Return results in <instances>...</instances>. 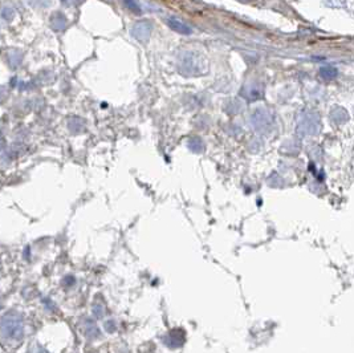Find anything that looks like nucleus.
<instances>
[{"label": "nucleus", "instance_id": "f257e3e1", "mask_svg": "<svg viewBox=\"0 0 354 353\" xmlns=\"http://www.w3.org/2000/svg\"><path fill=\"white\" fill-rule=\"evenodd\" d=\"M0 336L6 343H12L15 347L22 343L24 338V323L20 313L10 311L0 317Z\"/></svg>", "mask_w": 354, "mask_h": 353}, {"label": "nucleus", "instance_id": "f03ea898", "mask_svg": "<svg viewBox=\"0 0 354 353\" xmlns=\"http://www.w3.org/2000/svg\"><path fill=\"white\" fill-rule=\"evenodd\" d=\"M151 29H153V25L148 20H141V22L135 23L132 27V35L135 40L141 41V43H146L150 38Z\"/></svg>", "mask_w": 354, "mask_h": 353}, {"label": "nucleus", "instance_id": "7ed1b4c3", "mask_svg": "<svg viewBox=\"0 0 354 353\" xmlns=\"http://www.w3.org/2000/svg\"><path fill=\"white\" fill-rule=\"evenodd\" d=\"M197 56L194 54H186L182 56V60H181V70L186 75H194L197 73Z\"/></svg>", "mask_w": 354, "mask_h": 353}, {"label": "nucleus", "instance_id": "20e7f679", "mask_svg": "<svg viewBox=\"0 0 354 353\" xmlns=\"http://www.w3.org/2000/svg\"><path fill=\"white\" fill-rule=\"evenodd\" d=\"M167 25H169L172 31L176 32V33H181V35H191L192 33L191 27L186 24L185 22H182V20L176 19V17L167 19Z\"/></svg>", "mask_w": 354, "mask_h": 353}, {"label": "nucleus", "instance_id": "39448f33", "mask_svg": "<svg viewBox=\"0 0 354 353\" xmlns=\"http://www.w3.org/2000/svg\"><path fill=\"white\" fill-rule=\"evenodd\" d=\"M49 20H50V27H52V29L56 32L64 31V29L66 28V25H68V19H66V16L64 15L63 12H60V11H56V12L52 13Z\"/></svg>", "mask_w": 354, "mask_h": 353}, {"label": "nucleus", "instance_id": "423d86ee", "mask_svg": "<svg viewBox=\"0 0 354 353\" xmlns=\"http://www.w3.org/2000/svg\"><path fill=\"white\" fill-rule=\"evenodd\" d=\"M85 336L89 339H96L100 336V331H98L97 325L94 324L92 320H86L85 322Z\"/></svg>", "mask_w": 354, "mask_h": 353}, {"label": "nucleus", "instance_id": "0eeeda50", "mask_svg": "<svg viewBox=\"0 0 354 353\" xmlns=\"http://www.w3.org/2000/svg\"><path fill=\"white\" fill-rule=\"evenodd\" d=\"M68 128L72 133H81L85 128V123L81 118L75 117V118H70V120H69Z\"/></svg>", "mask_w": 354, "mask_h": 353}, {"label": "nucleus", "instance_id": "6e6552de", "mask_svg": "<svg viewBox=\"0 0 354 353\" xmlns=\"http://www.w3.org/2000/svg\"><path fill=\"white\" fill-rule=\"evenodd\" d=\"M123 4H125L126 8H128L129 11H132L135 15H141L142 13V8L141 6L138 4L137 0H123Z\"/></svg>", "mask_w": 354, "mask_h": 353}, {"label": "nucleus", "instance_id": "1a4fd4ad", "mask_svg": "<svg viewBox=\"0 0 354 353\" xmlns=\"http://www.w3.org/2000/svg\"><path fill=\"white\" fill-rule=\"evenodd\" d=\"M321 76L326 80H332L337 76V69L333 66H324V68H321Z\"/></svg>", "mask_w": 354, "mask_h": 353}, {"label": "nucleus", "instance_id": "9d476101", "mask_svg": "<svg viewBox=\"0 0 354 353\" xmlns=\"http://www.w3.org/2000/svg\"><path fill=\"white\" fill-rule=\"evenodd\" d=\"M13 15H15V11H13V8H11V7H4L3 10H2V17H3L4 20H7V22H11Z\"/></svg>", "mask_w": 354, "mask_h": 353}, {"label": "nucleus", "instance_id": "9b49d317", "mask_svg": "<svg viewBox=\"0 0 354 353\" xmlns=\"http://www.w3.org/2000/svg\"><path fill=\"white\" fill-rule=\"evenodd\" d=\"M93 313L96 316V319H102L103 313H105V308H103L102 304H94L93 306Z\"/></svg>", "mask_w": 354, "mask_h": 353}, {"label": "nucleus", "instance_id": "f8f14e48", "mask_svg": "<svg viewBox=\"0 0 354 353\" xmlns=\"http://www.w3.org/2000/svg\"><path fill=\"white\" fill-rule=\"evenodd\" d=\"M105 329H107L108 333H113V332L116 331V323H114L113 320H110V322H107V323H105Z\"/></svg>", "mask_w": 354, "mask_h": 353}, {"label": "nucleus", "instance_id": "ddd939ff", "mask_svg": "<svg viewBox=\"0 0 354 353\" xmlns=\"http://www.w3.org/2000/svg\"><path fill=\"white\" fill-rule=\"evenodd\" d=\"M61 3L65 4V6H76L77 3H80V0H61Z\"/></svg>", "mask_w": 354, "mask_h": 353}, {"label": "nucleus", "instance_id": "4468645a", "mask_svg": "<svg viewBox=\"0 0 354 353\" xmlns=\"http://www.w3.org/2000/svg\"><path fill=\"white\" fill-rule=\"evenodd\" d=\"M65 283H66V284H72V283H75V279H73L72 276H66V277H65Z\"/></svg>", "mask_w": 354, "mask_h": 353}, {"label": "nucleus", "instance_id": "2eb2a0df", "mask_svg": "<svg viewBox=\"0 0 354 353\" xmlns=\"http://www.w3.org/2000/svg\"><path fill=\"white\" fill-rule=\"evenodd\" d=\"M240 2H255V0H240Z\"/></svg>", "mask_w": 354, "mask_h": 353}]
</instances>
